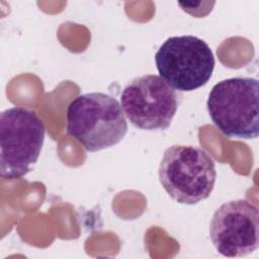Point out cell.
<instances>
[{
    "instance_id": "1",
    "label": "cell",
    "mask_w": 259,
    "mask_h": 259,
    "mask_svg": "<svg viewBox=\"0 0 259 259\" xmlns=\"http://www.w3.org/2000/svg\"><path fill=\"white\" fill-rule=\"evenodd\" d=\"M67 132L88 152L118 144L127 133V122L119 102L102 92L75 97L67 107Z\"/></svg>"
},
{
    "instance_id": "2",
    "label": "cell",
    "mask_w": 259,
    "mask_h": 259,
    "mask_svg": "<svg viewBox=\"0 0 259 259\" xmlns=\"http://www.w3.org/2000/svg\"><path fill=\"white\" fill-rule=\"evenodd\" d=\"M214 125L227 137L255 139L259 135V83L255 78L234 77L220 81L206 101Z\"/></svg>"
},
{
    "instance_id": "3",
    "label": "cell",
    "mask_w": 259,
    "mask_h": 259,
    "mask_svg": "<svg viewBox=\"0 0 259 259\" xmlns=\"http://www.w3.org/2000/svg\"><path fill=\"white\" fill-rule=\"evenodd\" d=\"M215 178L214 162L200 148L173 145L163 154L159 180L169 196L179 203L195 204L206 199Z\"/></svg>"
},
{
    "instance_id": "4",
    "label": "cell",
    "mask_w": 259,
    "mask_h": 259,
    "mask_svg": "<svg viewBox=\"0 0 259 259\" xmlns=\"http://www.w3.org/2000/svg\"><path fill=\"white\" fill-rule=\"evenodd\" d=\"M45 124L33 110L13 106L0 115V176L18 179L29 172L40 154Z\"/></svg>"
},
{
    "instance_id": "5",
    "label": "cell",
    "mask_w": 259,
    "mask_h": 259,
    "mask_svg": "<svg viewBox=\"0 0 259 259\" xmlns=\"http://www.w3.org/2000/svg\"><path fill=\"white\" fill-rule=\"evenodd\" d=\"M155 63L160 77L178 91H192L204 86L214 69L209 46L194 35L171 36L159 48Z\"/></svg>"
},
{
    "instance_id": "6",
    "label": "cell",
    "mask_w": 259,
    "mask_h": 259,
    "mask_svg": "<svg viewBox=\"0 0 259 259\" xmlns=\"http://www.w3.org/2000/svg\"><path fill=\"white\" fill-rule=\"evenodd\" d=\"M120 105L136 127L163 131L170 126L177 111L178 96L160 76L148 74L135 78L124 87Z\"/></svg>"
},
{
    "instance_id": "7",
    "label": "cell",
    "mask_w": 259,
    "mask_h": 259,
    "mask_svg": "<svg viewBox=\"0 0 259 259\" xmlns=\"http://www.w3.org/2000/svg\"><path fill=\"white\" fill-rule=\"evenodd\" d=\"M258 207L246 199L230 200L214 211L209 236L221 255L243 257L258 248Z\"/></svg>"
}]
</instances>
